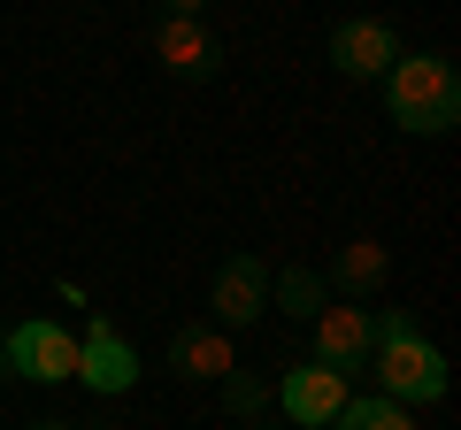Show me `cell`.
Masks as SVG:
<instances>
[{"mask_svg":"<svg viewBox=\"0 0 461 430\" xmlns=\"http://www.w3.org/2000/svg\"><path fill=\"white\" fill-rule=\"evenodd\" d=\"M400 31L384 16H346V23H330V69H339V77H384V69L400 62Z\"/></svg>","mask_w":461,"mask_h":430,"instance_id":"7","label":"cell"},{"mask_svg":"<svg viewBox=\"0 0 461 430\" xmlns=\"http://www.w3.org/2000/svg\"><path fill=\"white\" fill-rule=\"evenodd\" d=\"M254 315H269V262L262 254H230V262L208 277V323L247 331Z\"/></svg>","mask_w":461,"mask_h":430,"instance_id":"6","label":"cell"},{"mask_svg":"<svg viewBox=\"0 0 461 430\" xmlns=\"http://www.w3.org/2000/svg\"><path fill=\"white\" fill-rule=\"evenodd\" d=\"M384 108H393L400 131L446 139L461 123V69H454V54H438V47L400 54V62L384 69Z\"/></svg>","mask_w":461,"mask_h":430,"instance_id":"2","label":"cell"},{"mask_svg":"<svg viewBox=\"0 0 461 430\" xmlns=\"http://www.w3.org/2000/svg\"><path fill=\"white\" fill-rule=\"evenodd\" d=\"M323 430H415V415L400 408V399H384V392H369V399H346V408L330 415Z\"/></svg>","mask_w":461,"mask_h":430,"instance_id":"13","label":"cell"},{"mask_svg":"<svg viewBox=\"0 0 461 430\" xmlns=\"http://www.w3.org/2000/svg\"><path fill=\"white\" fill-rule=\"evenodd\" d=\"M323 300H330V284L315 277L308 262H285V269H269V308H277V315H293V323H308V315L323 308Z\"/></svg>","mask_w":461,"mask_h":430,"instance_id":"12","label":"cell"},{"mask_svg":"<svg viewBox=\"0 0 461 430\" xmlns=\"http://www.w3.org/2000/svg\"><path fill=\"white\" fill-rule=\"evenodd\" d=\"M247 430H269V423H247Z\"/></svg>","mask_w":461,"mask_h":430,"instance_id":"18","label":"cell"},{"mask_svg":"<svg viewBox=\"0 0 461 430\" xmlns=\"http://www.w3.org/2000/svg\"><path fill=\"white\" fill-rule=\"evenodd\" d=\"M215 384H223V415H230L239 430L269 415V377H254V369H223Z\"/></svg>","mask_w":461,"mask_h":430,"instance_id":"14","label":"cell"},{"mask_svg":"<svg viewBox=\"0 0 461 430\" xmlns=\"http://www.w3.org/2000/svg\"><path fill=\"white\" fill-rule=\"evenodd\" d=\"M169 369H177V377H193V384H215L223 369H239L230 331H223V323H208V315L177 323V331H169Z\"/></svg>","mask_w":461,"mask_h":430,"instance_id":"10","label":"cell"},{"mask_svg":"<svg viewBox=\"0 0 461 430\" xmlns=\"http://www.w3.org/2000/svg\"><path fill=\"white\" fill-rule=\"evenodd\" d=\"M369 369H377V392L400 399V408H430V399H446V384H454L446 354L430 346L400 308H369Z\"/></svg>","mask_w":461,"mask_h":430,"instance_id":"1","label":"cell"},{"mask_svg":"<svg viewBox=\"0 0 461 430\" xmlns=\"http://www.w3.org/2000/svg\"><path fill=\"white\" fill-rule=\"evenodd\" d=\"M32 430H85V423H32Z\"/></svg>","mask_w":461,"mask_h":430,"instance_id":"17","label":"cell"},{"mask_svg":"<svg viewBox=\"0 0 461 430\" xmlns=\"http://www.w3.org/2000/svg\"><path fill=\"white\" fill-rule=\"evenodd\" d=\"M308 331H315L308 362H323V369H362L369 362V308L362 300H323L308 315Z\"/></svg>","mask_w":461,"mask_h":430,"instance_id":"9","label":"cell"},{"mask_svg":"<svg viewBox=\"0 0 461 430\" xmlns=\"http://www.w3.org/2000/svg\"><path fill=\"white\" fill-rule=\"evenodd\" d=\"M0 377H8V323H0Z\"/></svg>","mask_w":461,"mask_h":430,"instance_id":"16","label":"cell"},{"mask_svg":"<svg viewBox=\"0 0 461 430\" xmlns=\"http://www.w3.org/2000/svg\"><path fill=\"white\" fill-rule=\"evenodd\" d=\"M162 16H208V0H162Z\"/></svg>","mask_w":461,"mask_h":430,"instance_id":"15","label":"cell"},{"mask_svg":"<svg viewBox=\"0 0 461 430\" xmlns=\"http://www.w3.org/2000/svg\"><path fill=\"white\" fill-rule=\"evenodd\" d=\"M77 384H85V392H100V399H123L139 384V346L115 331L108 315H93V323L77 331Z\"/></svg>","mask_w":461,"mask_h":430,"instance_id":"5","label":"cell"},{"mask_svg":"<svg viewBox=\"0 0 461 430\" xmlns=\"http://www.w3.org/2000/svg\"><path fill=\"white\" fill-rule=\"evenodd\" d=\"M8 377H23V384H77V331H62L54 315L8 323Z\"/></svg>","mask_w":461,"mask_h":430,"instance_id":"3","label":"cell"},{"mask_svg":"<svg viewBox=\"0 0 461 430\" xmlns=\"http://www.w3.org/2000/svg\"><path fill=\"white\" fill-rule=\"evenodd\" d=\"M154 62L185 85H208L223 69V39L208 31V16H162L154 23Z\"/></svg>","mask_w":461,"mask_h":430,"instance_id":"8","label":"cell"},{"mask_svg":"<svg viewBox=\"0 0 461 430\" xmlns=\"http://www.w3.org/2000/svg\"><path fill=\"white\" fill-rule=\"evenodd\" d=\"M269 399L285 408V430H323L330 415L354 399V384H346V369H323V362H293L277 384H269Z\"/></svg>","mask_w":461,"mask_h":430,"instance_id":"4","label":"cell"},{"mask_svg":"<svg viewBox=\"0 0 461 430\" xmlns=\"http://www.w3.org/2000/svg\"><path fill=\"white\" fill-rule=\"evenodd\" d=\"M384 277H393V254H384L377 238H346V246H339V262H330V284H339L346 300H369Z\"/></svg>","mask_w":461,"mask_h":430,"instance_id":"11","label":"cell"}]
</instances>
